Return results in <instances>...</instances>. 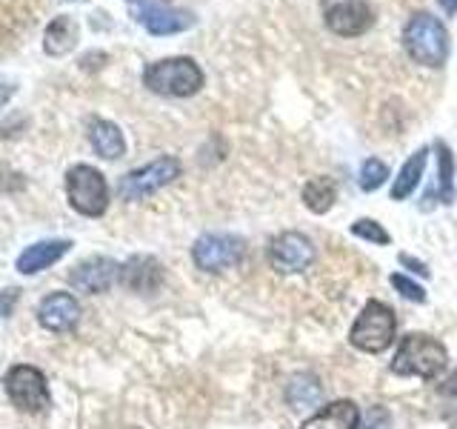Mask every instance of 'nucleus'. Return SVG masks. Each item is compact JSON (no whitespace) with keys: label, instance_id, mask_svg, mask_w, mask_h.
Masks as SVG:
<instances>
[{"label":"nucleus","instance_id":"2","mask_svg":"<svg viewBox=\"0 0 457 429\" xmlns=\"http://www.w3.org/2000/svg\"><path fill=\"white\" fill-rule=\"evenodd\" d=\"M403 46L414 63L440 69L449 57V32L435 14L418 12L411 14L403 29Z\"/></svg>","mask_w":457,"mask_h":429},{"label":"nucleus","instance_id":"12","mask_svg":"<svg viewBox=\"0 0 457 429\" xmlns=\"http://www.w3.org/2000/svg\"><path fill=\"white\" fill-rule=\"evenodd\" d=\"M37 315H40V324L52 329V332H69V329H75L80 321V307L69 292H54L43 300Z\"/></svg>","mask_w":457,"mask_h":429},{"label":"nucleus","instance_id":"1","mask_svg":"<svg viewBox=\"0 0 457 429\" xmlns=\"http://www.w3.org/2000/svg\"><path fill=\"white\" fill-rule=\"evenodd\" d=\"M446 361H449V355L440 341H435L432 335H423V332H411L400 341L395 361H392V372L400 378L414 375V378L432 381L446 369Z\"/></svg>","mask_w":457,"mask_h":429},{"label":"nucleus","instance_id":"8","mask_svg":"<svg viewBox=\"0 0 457 429\" xmlns=\"http://www.w3.org/2000/svg\"><path fill=\"white\" fill-rule=\"evenodd\" d=\"M4 383H6L12 404L23 412H40L49 404L46 378H43V372L35 366H12Z\"/></svg>","mask_w":457,"mask_h":429},{"label":"nucleus","instance_id":"26","mask_svg":"<svg viewBox=\"0 0 457 429\" xmlns=\"http://www.w3.org/2000/svg\"><path fill=\"white\" fill-rule=\"evenodd\" d=\"M400 264H403V266H409L411 272H420V275H423V278L428 275V269H426V264H420V261H414V257H411V255H400Z\"/></svg>","mask_w":457,"mask_h":429},{"label":"nucleus","instance_id":"19","mask_svg":"<svg viewBox=\"0 0 457 429\" xmlns=\"http://www.w3.org/2000/svg\"><path fill=\"white\" fill-rule=\"evenodd\" d=\"M337 200V186L332 178H309L303 186V204L314 214H326Z\"/></svg>","mask_w":457,"mask_h":429},{"label":"nucleus","instance_id":"11","mask_svg":"<svg viewBox=\"0 0 457 429\" xmlns=\"http://www.w3.org/2000/svg\"><path fill=\"white\" fill-rule=\"evenodd\" d=\"M137 21L146 26L152 35H178L195 26V18L189 12L161 6V4H143L137 9Z\"/></svg>","mask_w":457,"mask_h":429},{"label":"nucleus","instance_id":"20","mask_svg":"<svg viewBox=\"0 0 457 429\" xmlns=\"http://www.w3.org/2000/svg\"><path fill=\"white\" fill-rule=\"evenodd\" d=\"M78 43V23L71 18H54L46 29V40H43V46H46L49 55H66L71 46Z\"/></svg>","mask_w":457,"mask_h":429},{"label":"nucleus","instance_id":"5","mask_svg":"<svg viewBox=\"0 0 457 429\" xmlns=\"http://www.w3.org/2000/svg\"><path fill=\"white\" fill-rule=\"evenodd\" d=\"M66 195H69V204L75 206L80 214H86V218H97V214H104L106 206H109L106 178L100 175L97 169L86 166V164L69 169Z\"/></svg>","mask_w":457,"mask_h":429},{"label":"nucleus","instance_id":"14","mask_svg":"<svg viewBox=\"0 0 457 429\" xmlns=\"http://www.w3.org/2000/svg\"><path fill=\"white\" fill-rule=\"evenodd\" d=\"M357 424H361V409L354 400H335L309 415L300 429H357Z\"/></svg>","mask_w":457,"mask_h":429},{"label":"nucleus","instance_id":"13","mask_svg":"<svg viewBox=\"0 0 457 429\" xmlns=\"http://www.w3.org/2000/svg\"><path fill=\"white\" fill-rule=\"evenodd\" d=\"M118 269L120 266L109 261V257H92V261H83L80 266H75L69 281L80 292H106L114 278H118Z\"/></svg>","mask_w":457,"mask_h":429},{"label":"nucleus","instance_id":"27","mask_svg":"<svg viewBox=\"0 0 457 429\" xmlns=\"http://www.w3.org/2000/svg\"><path fill=\"white\" fill-rule=\"evenodd\" d=\"M437 4H440L443 12L449 14V18H454V14H457V0H437Z\"/></svg>","mask_w":457,"mask_h":429},{"label":"nucleus","instance_id":"9","mask_svg":"<svg viewBox=\"0 0 457 429\" xmlns=\"http://www.w3.org/2000/svg\"><path fill=\"white\" fill-rule=\"evenodd\" d=\"M192 257L197 269L204 272H223L232 269L240 257H243V240L235 235H220V232H209L204 238L195 240Z\"/></svg>","mask_w":457,"mask_h":429},{"label":"nucleus","instance_id":"7","mask_svg":"<svg viewBox=\"0 0 457 429\" xmlns=\"http://www.w3.org/2000/svg\"><path fill=\"white\" fill-rule=\"evenodd\" d=\"M323 23L340 38H357L371 29L375 12L366 0H323Z\"/></svg>","mask_w":457,"mask_h":429},{"label":"nucleus","instance_id":"10","mask_svg":"<svg viewBox=\"0 0 457 429\" xmlns=\"http://www.w3.org/2000/svg\"><path fill=\"white\" fill-rule=\"evenodd\" d=\"M269 261L278 272H283V275H295V272H303L312 266L314 247H312V240L300 232H280L269 243Z\"/></svg>","mask_w":457,"mask_h":429},{"label":"nucleus","instance_id":"4","mask_svg":"<svg viewBox=\"0 0 457 429\" xmlns=\"http://www.w3.org/2000/svg\"><path fill=\"white\" fill-rule=\"evenodd\" d=\"M395 329H397L395 312L386 304H380V300H369V304L361 309V315H357L354 326H352L349 343L361 352L378 355V352L392 347Z\"/></svg>","mask_w":457,"mask_h":429},{"label":"nucleus","instance_id":"23","mask_svg":"<svg viewBox=\"0 0 457 429\" xmlns=\"http://www.w3.org/2000/svg\"><path fill=\"white\" fill-rule=\"evenodd\" d=\"M386 178H389V166H386L383 161H378V157L363 161V166H361V189L363 192L380 189V186L386 183Z\"/></svg>","mask_w":457,"mask_h":429},{"label":"nucleus","instance_id":"24","mask_svg":"<svg viewBox=\"0 0 457 429\" xmlns=\"http://www.w3.org/2000/svg\"><path fill=\"white\" fill-rule=\"evenodd\" d=\"M352 235H357V238H363V240H369V243H378V247H386L392 238H389V232L378 223V221H369V218H361V221H354L352 223Z\"/></svg>","mask_w":457,"mask_h":429},{"label":"nucleus","instance_id":"25","mask_svg":"<svg viewBox=\"0 0 457 429\" xmlns=\"http://www.w3.org/2000/svg\"><path fill=\"white\" fill-rule=\"evenodd\" d=\"M392 281V286L395 290L403 295L406 300H414V304H423L426 300V290L418 283V281H411V278H406V275H400V272H395V275L389 278Z\"/></svg>","mask_w":457,"mask_h":429},{"label":"nucleus","instance_id":"22","mask_svg":"<svg viewBox=\"0 0 457 429\" xmlns=\"http://www.w3.org/2000/svg\"><path fill=\"white\" fill-rule=\"evenodd\" d=\"M286 400H289L295 409L314 407L320 400V383L312 375H295L289 386H286Z\"/></svg>","mask_w":457,"mask_h":429},{"label":"nucleus","instance_id":"18","mask_svg":"<svg viewBox=\"0 0 457 429\" xmlns=\"http://www.w3.org/2000/svg\"><path fill=\"white\" fill-rule=\"evenodd\" d=\"M426 161H428V149L423 147V149L414 152L403 166H400V172L395 175V183H392V200H406L414 189H418Z\"/></svg>","mask_w":457,"mask_h":429},{"label":"nucleus","instance_id":"16","mask_svg":"<svg viewBox=\"0 0 457 429\" xmlns=\"http://www.w3.org/2000/svg\"><path fill=\"white\" fill-rule=\"evenodd\" d=\"M123 283L129 286V290H137V292H152L161 286L163 281V269L161 264L154 261V257H132L123 269Z\"/></svg>","mask_w":457,"mask_h":429},{"label":"nucleus","instance_id":"28","mask_svg":"<svg viewBox=\"0 0 457 429\" xmlns=\"http://www.w3.org/2000/svg\"><path fill=\"white\" fill-rule=\"evenodd\" d=\"M443 392H446V395H454V398H457V369H454V375H452L446 383H443Z\"/></svg>","mask_w":457,"mask_h":429},{"label":"nucleus","instance_id":"17","mask_svg":"<svg viewBox=\"0 0 457 429\" xmlns=\"http://www.w3.org/2000/svg\"><path fill=\"white\" fill-rule=\"evenodd\" d=\"M89 140H92L95 152L100 157H106V161L123 157V152H126L123 132L114 123H109V121H92V126H89Z\"/></svg>","mask_w":457,"mask_h":429},{"label":"nucleus","instance_id":"3","mask_svg":"<svg viewBox=\"0 0 457 429\" xmlns=\"http://www.w3.org/2000/svg\"><path fill=\"white\" fill-rule=\"evenodd\" d=\"M143 86L154 95L166 97H192L204 89V69L192 57H163L143 72Z\"/></svg>","mask_w":457,"mask_h":429},{"label":"nucleus","instance_id":"6","mask_svg":"<svg viewBox=\"0 0 457 429\" xmlns=\"http://www.w3.org/2000/svg\"><path fill=\"white\" fill-rule=\"evenodd\" d=\"M178 175H180V161L171 155H163V157H157V161L123 175L118 183V192L123 200H146L149 195L163 189V186L171 183Z\"/></svg>","mask_w":457,"mask_h":429},{"label":"nucleus","instance_id":"15","mask_svg":"<svg viewBox=\"0 0 457 429\" xmlns=\"http://www.w3.org/2000/svg\"><path fill=\"white\" fill-rule=\"evenodd\" d=\"M69 249H71L69 240H40V243H32V247L21 252L18 272H23V275H35V272H40V269H49L52 264L61 261V257Z\"/></svg>","mask_w":457,"mask_h":429},{"label":"nucleus","instance_id":"21","mask_svg":"<svg viewBox=\"0 0 457 429\" xmlns=\"http://www.w3.org/2000/svg\"><path fill=\"white\" fill-rule=\"evenodd\" d=\"M437 152V192H440V204H454V155L443 140L435 143Z\"/></svg>","mask_w":457,"mask_h":429}]
</instances>
